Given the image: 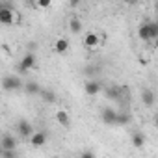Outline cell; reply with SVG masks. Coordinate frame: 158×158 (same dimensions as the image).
Wrapping results in <instances>:
<instances>
[{
	"instance_id": "obj_1",
	"label": "cell",
	"mask_w": 158,
	"mask_h": 158,
	"mask_svg": "<svg viewBox=\"0 0 158 158\" xmlns=\"http://www.w3.org/2000/svg\"><path fill=\"white\" fill-rule=\"evenodd\" d=\"M0 86H2L4 91H17V89L23 88V80L15 74H6V76H2V80H0Z\"/></svg>"
},
{
	"instance_id": "obj_2",
	"label": "cell",
	"mask_w": 158,
	"mask_h": 158,
	"mask_svg": "<svg viewBox=\"0 0 158 158\" xmlns=\"http://www.w3.org/2000/svg\"><path fill=\"white\" fill-rule=\"evenodd\" d=\"M13 23H15L13 8H2L0 6V24L2 26H11Z\"/></svg>"
},
{
	"instance_id": "obj_3",
	"label": "cell",
	"mask_w": 158,
	"mask_h": 158,
	"mask_svg": "<svg viewBox=\"0 0 158 158\" xmlns=\"http://www.w3.org/2000/svg\"><path fill=\"white\" fill-rule=\"evenodd\" d=\"M102 91V84L99 82V80H88L86 84H84V93L88 95V97H95V95H99Z\"/></svg>"
},
{
	"instance_id": "obj_4",
	"label": "cell",
	"mask_w": 158,
	"mask_h": 158,
	"mask_svg": "<svg viewBox=\"0 0 158 158\" xmlns=\"http://www.w3.org/2000/svg\"><path fill=\"white\" fill-rule=\"evenodd\" d=\"M35 54L34 52H28V54H24L23 56V60H21V63H19V71H30V69H34V65H35Z\"/></svg>"
},
{
	"instance_id": "obj_5",
	"label": "cell",
	"mask_w": 158,
	"mask_h": 158,
	"mask_svg": "<svg viewBox=\"0 0 158 158\" xmlns=\"http://www.w3.org/2000/svg\"><path fill=\"white\" fill-rule=\"evenodd\" d=\"M17 132H19V136H21V138H30V134L34 132V127H32V123H30V121L21 119V121L17 123Z\"/></svg>"
},
{
	"instance_id": "obj_6",
	"label": "cell",
	"mask_w": 158,
	"mask_h": 158,
	"mask_svg": "<svg viewBox=\"0 0 158 158\" xmlns=\"http://www.w3.org/2000/svg\"><path fill=\"white\" fill-rule=\"evenodd\" d=\"M45 143H47V134H45L43 130H39V132H32V134H30V145H32L34 149L43 147Z\"/></svg>"
},
{
	"instance_id": "obj_7",
	"label": "cell",
	"mask_w": 158,
	"mask_h": 158,
	"mask_svg": "<svg viewBox=\"0 0 158 158\" xmlns=\"http://www.w3.org/2000/svg\"><path fill=\"white\" fill-rule=\"evenodd\" d=\"M84 47H88V48H97V47H101V37H99V34L88 32V34L84 35Z\"/></svg>"
},
{
	"instance_id": "obj_8",
	"label": "cell",
	"mask_w": 158,
	"mask_h": 158,
	"mask_svg": "<svg viewBox=\"0 0 158 158\" xmlns=\"http://www.w3.org/2000/svg\"><path fill=\"white\" fill-rule=\"evenodd\" d=\"M69 48H71V43H69L67 37H58L54 41V52L56 54H65Z\"/></svg>"
},
{
	"instance_id": "obj_9",
	"label": "cell",
	"mask_w": 158,
	"mask_h": 158,
	"mask_svg": "<svg viewBox=\"0 0 158 158\" xmlns=\"http://www.w3.org/2000/svg\"><path fill=\"white\" fill-rule=\"evenodd\" d=\"M56 121H58L60 127L69 128V127H71V115H69V112H67V110H58V112H56Z\"/></svg>"
},
{
	"instance_id": "obj_10",
	"label": "cell",
	"mask_w": 158,
	"mask_h": 158,
	"mask_svg": "<svg viewBox=\"0 0 158 158\" xmlns=\"http://www.w3.org/2000/svg\"><path fill=\"white\" fill-rule=\"evenodd\" d=\"M117 112L115 110H110V108H106V110H102V114H101V117H102V121L106 123V125H117Z\"/></svg>"
},
{
	"instance_id": "obj_11",
	"label": "cell",
	"mask_w": 158,
	"mask_h": 158,
	"mask_svg": "<svg viewBox=\"0 0 158 158\" xmlns=\"http://www.w3.org/2000/svg\"><path fill=\"white\" fill-rule=\"evenodd\" d=\"M154 99H156V95H154V91L152 89H143L141 91V102H143V106H154Z\"/></svg>"
},
{
	"instance_id": "obj_12",
	"label": "cell",
	"mask_w": 158,
	"mask_h": 158,
	"mask_svg": "<svg viewBox=\"0 0 158 158\" xmlns=\"http://www.w3.org/2000/svg\"><path fill=\"white\" fill-rule=\"evenodd\" d=\"M0 147L2 149H17V139L11 134H4L0 139Z\"/></svg>"
},
{
	"instance_id": "obj_13",
	"label": "cell",
	"mask_w": 158,
	"mask_h": 158,
	"mask_svg": "<svg viewBox=\"0 0 158 158\" xmlns=\"http://www.w3.org/2000/svg\"><path fill=\"white\" fill-rule=\"evenodd\" d=\"M23 88H24V91L28 93V95H39L41 93V86L37 84V82H34V80H30V82H24L23 84Z\"/></svg>"
},
{
	"instance_id": "obj_14",
	"label": "cell",
	"mask_w": 158,
	"mask_h": 158,
	"mask_svg": "<svg viewBox=\"0 0 158 158\" xmlns=\"http://www.w3.org/2000/svg\"><path fill=\"white\" fill-rule=\"evenodd\" d=\"M138 37L141 41H151V34H149V23H141L138 26Z\"/></svg>"
},
{
	"instance_id": "obj_15",
	"label": "cell",
	"mask_w": 158,
	"mask_h": 158,
	"mask_svg": "<svg viewBox=\"0 0 158 158\" xmlns=\"http://www.w3.org/2000/svg\"><path fill=\"white\" fill-rule=\"evenodd\" d=\"M69 30H71L73 34H80V32H82V21L76 19V17H73V19L69 21Z\"/></svg>"
},
{
	"instance_id": "obj_16",
	"label": "cell",
	"mask_w": 158,
	"mask_h": 158,
	"mask_svg": "<svg viewBox=\"0 0 158 158\" xmlns=\"http://www.w3.org/2000/svg\"><path fill=\"white\" fill-rule=\"evenodd\" d=\"M132 145H134L136 149H141V147L145 145V136H143L141 132H136V134H132Z\"/></svg>"
},
{
	"instance_id": "obj_17",
	"label": "cell",
	"mask_w": 158,
	"mask_h": 158,
	"mask_svg": "<svg viewBox=\"0 0 158 158\" xmlns=\"http://www.w3.org/2000/svg\"><path fill=\"white\" fill-rule=\"evenodd\" d=\"M39 95L43 97L45 102H56V93H52V91H48V89H41Z\"/></svg>"
},
{
	"instance_id": "obj_18",
	"label": "cell",
	"mask_w": 158,
	"mask_h": 158,
	"mask_svg": "<svg viewBox=\"0 0 158 158\" xmlns=\"http://www.w3.org/2000/svg\"><path fill=\"white\" fill-rule=\"evenodd\" d=\"M149 34H151V41L158 37V24L156 23H149Z\"/></svg>"
},
{
	"instance_id": "obj_19",
	"label": "cell",
	"mask_w": 158,
	"mask_h": 158,
	"mask_svg": "<svg viewBox=\"0 0 158 158\" xmlns=\"http://www.w3.org/2000/svg\"><path fill=\"white\" fill-rule=\"evenodd\" d=\"M52 6V0H37V8L39 10H48Z\"/></svg>"
},
{
	"instance_id": "obj_20",
	"label": "cell",
	"mask_w": 158,
	"mask_h": 158,
	"mask_svg": "<svg viewBox=\"0 0 158 158\" xmlns=\"http://www.w3.org/2000/svg\"><path fill=\"white\" fill-rule=\"evenodd\" d=\"M80 2H82V0H69V6H71V8H76Z\"/></svg>"
},
{
	"instance_id": "obj_21",
	"label": "cell",
	"mask_w": 158,
	"mask_h": 158,
	"mask_svg": "<svg viewBox=\"0 0 158 158\" xmlns=\"http://www.w3.org/2000/svg\"><path fill=\"white\" fill-rule=\"evenodd\" d=\"M123 2H125L127 6H134V4H138V0H123Z\"/></svg>"
},
{
	"instance_id": "obj_22",
	"label": "cell",
	"mask_w": 158,
	"mask_h": 158,
	"mask_svg": "<svg viewBox=\"0 0 158 158\" xmlns=\"http://www.w3.org/2000/svg\"><path fill=\"white\" fill-rule=\"evenodd\" d=\"M86 158H91V156H95V152H91V151H88V152H82Z\"/></svg>"
},
{
	"instance_id": "obj_23",
	"label": "cell",
	"mask_w": 158,
	"mask_h": 158,
	"mask_svg": "<svg viewBox=\"0 0 158 158\" xmlns=\"http://www.w3.org/2000/svg\"><path fill=\"white\" fill-rule=\"evenodd\" d=\"M0 156H2V147H0Z\"/></svg>"
},
{
	"instance_id": "obj_24",
	"label": "cell",
	"mask_w": 158,
	"mask_h": 158,
	"mask_svg": "<svg viewBox=\"0 0 158 158\" xmlns=\"http://www.w3.org/2000/svg\"><path fill=\"white\" fill-rule=\"evenodd\" d=\"M82 2H91V0H82Z\"/></svg>"
}]
</instances>
